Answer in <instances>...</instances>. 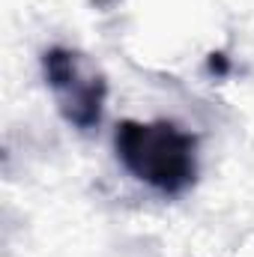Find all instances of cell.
Wrapping results in <instances>:
<instances>
[{
    "label": "cell",
    "mask_w": 254,
    "mask_h": 257,
    "mask_svg": "<svg viewBox=\"0 0 254 257\" xmlns=\"http://www.w3.org/2000/svg\"><path fill=\"white\" fill-rule=\"evenodd\" d=\"M42 72L45 84L54 93L57 111L69 126H75L78 132H93L102 123L108 81L84 54L60 45L48 48L42 54Z\"/></svg>",
    "instance_id": "2"
},
{
    "label": "cell",
    "mask_w": 254,
    "mask_h": 257,
    "mask_svg": "<svg viewBox=\"0 0 254 257\" xmlns=\"http://www.w3.org/2000/svg\"><path fill=\"white\" fill-rule=\"evenodd\" d=\"M114 150L135 180L162 194H180L197 180V138L168 120H123Z\"/></svg>",
    "instance_id": "1"
}]
</instances>
